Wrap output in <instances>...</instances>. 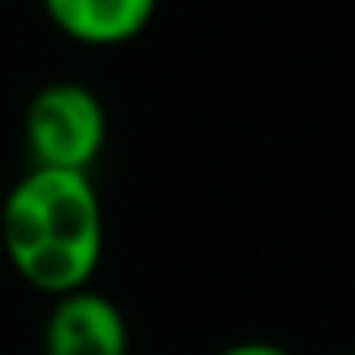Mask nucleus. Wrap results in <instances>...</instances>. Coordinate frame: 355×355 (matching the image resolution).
<instances>
[{"label":"nucleus","mask_w":355,"mask_h":355,"mask_svg":"<svg viewBox=\"0 0 355 355\" xmlns=\"http://www.w3.org/2000/svg\"><path fill=\"white\" fill-rule=\"evenodd\" d=\"M107 225L88 172L27 168L0 202V248L31 291L62 298L92 286Z\"/></svg>","instance_id":"1"},{"label":"nucleus","mask_w":355,"mask_h":355,"mask_svg":"<svg viewBox=\"0 0 355 355\" xmlns=\"http://www.w3.org/2000/svg\"><path fill=\"white\" fill-rule=\"evenodd\" d=\"M24 146L31 168L88 172L107 146L103 100L80 80H50L27 100Z\"/></svg>","instance_id":"2"},{"label":"nucleus","mask_w":355,"mask_h":355,"mask_svg":"<svg viewBox=\"0 0 355 355\" xmlns=\"http://www.w3.org/2000/svg\"><path fill=\"white\" fill-rule=\"evenodd\" d=\"M42 355H130V321L115 298L80 286L54 298L42 324Z\"/></svg>","instance_id":"3"},{"label":"nucleus","mask_w":355,"mask_h":355,"mask_svg":"<svg viewBox=\"0 0 355 355\" xmlns=\"http://www.w3.org/2000/svg\"><path fill=\"white\" fill-rule=\"evenodd\" d=\"M161 0H42L50 27L88 50H115L141 39Z\"/></svg>","instance_id":"4"},{"label":"nucleus","mask_w":355,"mask_h":355,"mask_svg":"<svg viewBox=\"0 0 355 355\" xmlns=\"http://www.w3.org/2000/svg\"><path fill=\"white\" fill-rule=\"evenodd\" d=\"M214 355H294L291 347L275 344V340H237V344L222 347V352Z\"/></svg>","instance_id":"5"},{"label":"nucleus","mask_w":355,"mask_h":355,"mask_svg":"<svg viewBox=\"0 0 355 355\" xmlns=\"http://www.w3.org/2000/svg\"><path fill=\"white\" fill-rule=\"evenodd\" d=\"M347 355H355V352H347Z\"/></svg>","instance_id":"6"}]
</instances>
